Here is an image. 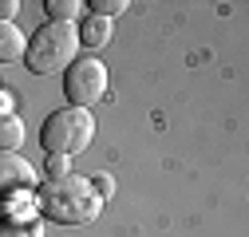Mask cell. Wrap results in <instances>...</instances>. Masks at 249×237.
Returning <instances> with one entry per match:
<instances>
[{
	"label": "cell",
	"instance_id": "6da1fadb",
	"mask_svg": "<svg viewBox=\"0 0 249 237\" xmlns=\"http://www.w3.org/2000/svg\"><path fill=\"white\" fill-rule=\"evenodd\" d=\"M40 210L48 221L59 225H91L103 214V198L87 178L64 174V178H48L40 186Z\"/></svg>",
	"mask_w": 249,
	"mask_h": 237
},
{
	"label": "cell",
	"instance_id": "7a4b0ae2",
	"mask_svg": "<svg viewBox=\"0 0 249 237\" xmlns=\"http://www.w3.org/2000/svg\"><path fill=\"white\" fill-rule=\"evenodd\" d=\"M79 55V32H75V24H40L32 40H28L24 48V64L28 71H36V75H52V71H68V64Z\"/></svg>",
	"mask_w": 249,
	"mask_h": 237
},
{
	"label": "cell",
	"instance_id": "3957f363",
	"mask_svg": "<svg viewBox=\"0 0 249 237\" xmlns=\"http://www.w3.org/2000/svg\"><path fill=\"white\" fill-rule=\"evenodd\" d=\"M91 138H95V118H91V111L83 107H59L44 118V127H40V146L48 154H79L91 146Z\"/></svg>",
	"mask_w": 249,
	"mask_h": 237
},
{
	"label": "cell",
	"instance_id": "277c9868",
	"mask_svg": "<svg viewBox=\"0 0 249 237\" xmlns=\"http://www.w3.org/2000/svg\"><path fill=\"white\" fill-rule=\"evenodd\" d=\"M107 95V68L99 55H75L68 71H64V99L68 107H83L91 111Z\"/></svg>",
	"mask_w": 249,
	"mask_h": 237
},
{
	"label": "cell",
	"instance_id": "5b68a950",
	"mask_svg": "<svg viewBox=\"0 0 249 237\" xmlns=\"http://www.w3.org/2000/svg\"><path fill=\"white\" fill-rule=\"evenodd\" d=\"M36 190V166L20 158L16 151L0 154V198H20Z\"/></svg>",
	"mask_w": 249,
	"mask_h": 237
},
{
	"label": "cell",
	"instance_id": "8992f818",
	"mask_svg": "<svg viewBox=\"0 0 249 237\" xmlns=\"http://www.w3.org/2000/svg\"><path fill=\"white\" fill-rule=\"evenodd\" d=\"M24 32L16 24H0V64H16V59H24Z\"/></svg>",
	"mask_w": 249,
	"mask_h": 237
},
{
	"label": "cell",
	"instance_id": "52a82bcc",
	"mask_svg": "<svg viewBox=\"0 0 249 237\" xmlns=\"http://www.w3.org/2000/svg\"><path fill=\"white\" fill-rule=\"evenodd\" d=\"M79 44H87V48H103V44H111V20H103V16H87L83 28H79Z\"/></svg>",
	"mask_w": 249,
	"mask_h": 237
},
{
	"label": "cell",
	"instance_id": "ba28073f",
	"mask_svg": "<svg viewBox=\"0 0 249 237\" xmlns=\"http://www.w3.org/2000/svg\"><path fill=\"white\" fill-rule=\"evenodd\" d=\"M20 142H24V123L16 115H0V154L16 151Z\"/></svg>",
	"mask_w": 249,
	"mask_h": 237
},
{
	"label": "cell",
	"instance_id": "9c48e42d",
	"mask_svg": "<svg viewBox=\"0 0 249 237\" xmlns=\"http://www.w3.org/2000/svg\"><path fill=\"white\" fill-rule=\"evenodd\" d=\"M0 237H44V225L36 218H8L0 221Z\"/></svg>",
	"mask_w": 249,
	"mask_h": 237
},
{
	"label": "cell",
	"instance_id": "30bf717a",
	"mask_svg": "<svg viewBox=\"0 0 249 237\" xmlns=\"http://www.w3.org/2000/svg\"><path fill=\"white\" fill-rule=\"evenodd\" d=\"M44 8H48V16H52L55 24H71V20L79 16V8H83V4H79V0H48Z\"/></svg>",
	"mask_w": 249,
	"mask_h": 237
},
{
	"label": "cell",
	"instance_id": "8fae6325",
	"mask_svg": "<svg viewBox=\"0 0 249 237\" xmlns=\"http://www.w3.org/2000/svg\"><path fill=\"white\" fill-rule=\"evenodd\" d=\"M91 8H95L91 16H103V20H111V16H119L123 8H131V4H127V0H91Z\"/></svg>",
	"mask_w": 249,
	"mask_h": 237
},
{
	"label": "cell",
	"instance_id": "7c38bea8",
	"mask_svg": "<svg viewBox=\"0 0 249 237\" xmlns=\"http://www.w3.org/2000/svg\"><path fill=\"white\" fill-rule=\"evenodd\" d=\"M44 174H48V178H64V174H71V158H64V154H48Z\"/></svg>",
	"mask_w": 249,
	"mask_h": 237
},
{
	"label": "cell",
	"instance_id": "4fadbf2b",
	"mask_svg": "<svg viewBox=\"0 0 249 237\" xmlns=\"http://www.w3.org/2000/svg\"><path fill=\"white\" fill-rule=\"evenodd\" d=\"M16 12H20V0H0V24H12Z\"/></svg>",
	"mask_w": 249,
	"mask_h": 237
},
{
	"label": "cell",
	"instance_id": "5bb4252c",
	"mask_svg": "<svg viewBox=\"0 0 249 237\" xmlns=\"http://www.w3.org/2000/svg\"><path fill=\"white\" fill-rule=\"evenodd\" d=\"M12 107H16L12 91H0V115H12Z\"/></svg>",
	"mask_w": 249,
	"mask_h": 237
}]
</instances>
